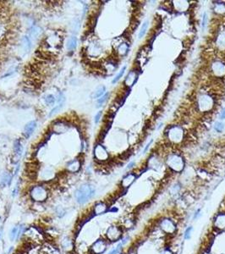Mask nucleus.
Wrapping results in <instances>:
<instances>
[{"instance_id": "obj_10", "label": "nucleus", "mask_w": 225, "mask_h": 254, "mask_svg": "<svg viewBox=\"0 0 225 254\" xmlns=\"http://www.w3.org/2000/svg\"><path fill=\"white\" fill-rule=\"evenodd\" d=\"M212 69L215 75L218 77H223L225 76V65L222 62H214L212 65Z\"/></svg>"}, {"instance_id": "obj_30", "label": "nucleus", "mask_w": 225, "mask_h": 254, "mask_svg": "<svg viewBox=\"0 0 225 254\" xmlns=\"http://www.w3.org/2000/svg\"><path fill=\"white\" fill-rule=\"evenodd\" d=\"M214 129L217 132H222L224 129V124L223 122H220V121H217L214 124Z\"/></svg>"}, {"instance_id": "obj_4", "label": "nucleus", "mask_w": 225, "mask_h": 254, "mask_svg": "<svg viewBox=\"0 0 225 254\" xmlns=\"http://www.w3.org/2000/svg\"><path fill=\"white\" fill-rule=\"evenodd\" d=\"M184 137V131L180 126L175 125L172 126L168 131V138L172 142L174 143H179L183 140Z\"/></svg>"}, {"instance_id": "obj_3", "label": "nucleus", "mask_w": 225, "mask_h": 254, "mask_svg": "<svg viewBox=\"0 0 225 254\" xmlns=\"http://www.w3.org/2000/svg\"><path fill=\"white\" fill-rule=\"evenodd\" d=\"M167 164L171 170L175 172H180L185 166L184 159L178 154H171L168 157Z\"/></svg>"}, {"instance_id": "obj_5", "label": "nucleus", "mask_w": 225, "mask_h": 254, "mask_svg": "<svg viewBox=\"0 0 225 254\" xmlns=\"http://www.w3.org/2000/svg\"><path fill=\"white\" fill-rule=\"evenodd\" d=\"M122 229L117 225H111L106 231V237L109 241H118L122 237Z\"/></svg>"}, {"instance_id": "obj_39", "label": "nucleus", "mask_w": 225, "mask_h": 254, "mask_svg": "<svg viewBox=\"0 0 225 254\" xmlns=\"http://www.w3.org/2000/svg\"><path fill=\"white\" fill-rule=\"evenodd\" d=\"M161 254H173V252H172L170 250H168V249H166V250L163 251V252H162V253H161Z\"/></svg>"}, {"instance_id": "obj_22", "label": "nucleus", "mask_w": 225, "mask_h": 254, "mask_svg": "<svg viewBox=\"0 0 225 254\" xmlns=\"http://www.w3.org/2000/svg\"><path fill=\"white\" fill-rule=\"evenodd\" d=\"M21 43L22 48H23L24 52H26V53L29 52L30 48H31V41H30L29 37L26 36H23V38H22L21 40Z\"/></svg>"}, {"instance_id": "obj_9", "label": "nucleus", "mask_w": 225, "mask_h": 254, "mask_svg": "<svg viewBox=\"0 0 225 254\" xmlns=\"http://www.w3.org/2000/svg\"><path fill=\"white\" fill-rule=\"evenodd\" d=\"M107 249V242L105 240L98 239L91 245V252L92 254H102Z\"/></svg>"}, {"instance_id": "obj_8", "label": "nucleus", "mask_w": 225, "mask_h": 254, "mask_svg": "<svg viewBox=\"0 0 225 254\" xmlns=\"http://www.w3.org/2000/svg\"><path fill=\"white\" fill-rule=\"evenodd\" d=\"M94 157L98 161L103 162V161L109 159V155L103 146H102L101 144H98L94 148Z\"/></svg>"}, {"instance_id": "obj_13", "label": "nucleus", "mask_w": 225, "mask_h": 254, "mask_svg": "<svg viewBox=\"0 0 225 254\" xmlns=\"http://www.w3.org/2000/svg\"><path fill=\"white\" fill-rule=\"evenodd\" d=\"M213 226L218 230L225 229V214H219L217 215L213 222Z\"/></svg>"}, {"instance_id": "obj_32", "label": "nucleus", "mask_w": 225, "mask_h": 254, "mask_svg": "<svg viewBox=\"0 0 225 254\" xmlns=\"http://www.w3.org/2000/svg\"><path fill=\"white\" fill-rule=\"evenodd\" d=\"M41 33V29L38 28V27H34L32 30H31V36L33 38H37V36H39Z\"/></svg>"}, {"instance_id": "obj_7", "label": "nucleus", "mask_w": 225, "mask_h": 254, "mask_svg": "<svg viewBox=\"0 0 225 254\" xmlns=\"http://www.w3.org/2000/svg\"><path fill=\"white\" fill-rule=\"evenodd\" d=\"M160 229L168 235H172L176 231V225L169 219H164L160 222Z\"/></svg>"}, {"instance_id": "obj_18", "label": "nucleus", "mask_w": 225, "mask_h": 254, "mask_svg": "<svg viewBox=\"0 0 225 254\" xmlns=\"http://www.w3.org/2000/svg\"><path fill=\"white\" fill-rule=\"evenodd\" d=\"M14 152H15V155L17 157V159H19L20 157L21 156L22 152H23V147L21 145V142L20 140H16L15 141L14 143Z\"/></svg>"}, {"instance_id": "obj_11", "label": "nucleus", "mask_w": 225, "mask_h": 254, "mask_svg": "<svg viewBox=\"0 0 225 254\" xmlns=\"http://www.w3.org/2000/svg\"><path fill=\"white\" fill-rule=\"evenodd\" d=\"M81 167V163H80V160L78 159L70 161L67 163L66 165V170L67 171H69L70 173H76L80 170Z\"/></svg>"}, {"instance_id": "obj_37", "label": "nucleus", "mask_w": 225, "mask_h": 254, "mask_svg": "<svg viewBox=\"0 0 225 254\" xmlns=\"http://www.w3.org/2000/svg\"><path fill=\"white\" fill-rule=\"evenodd\" d=\"M152 143H153V140H151V142H149L148 143L146 144V148H144V150H143V153H146V151L148 150L149 147H150V145H151Z\"/></svg>"}, {"instance_id": "obj_2", "label": "nucleus", "mask_w": 225, "mask_h": 254, "mask_svg": "<svg viewBox=\"0 0 225 254\" xmlns=\"http://www.w3.org/2000/svg\"><path fill=\"white\" fill-rule=\"evenodd\" d=\"M30 196L36 203H43L48 197L47 189L43 185H36L31 190Z\"/></svg>"}, {"instance_id": "obj_26", "label": "nucleus", "mask_w": 225, "mask_h": 254, "mask_svg": "<svg viewBox=\"0 0 225 254\" xmlns=\"http://www.w3.org/2000/svg\"><path fill=\"white\" fill-rule=\"evenodd\" d=\"M106 92V87L104 86H101L97 88V90L94 92V93L92 95V98H101L102 96L105 94Z\"/></svg>"}, {"instance_id": "obj_36", "label": "nucleus", "mask_w": 225, "mask_h": 254, "mask_svg": "<svg viewBox=\"0 0 225 254\" xmlns=\"http://www.w3.org/2000/svg\"><path fill=\"white\" fill-rule=\"evenodd\" d=\"M101 116H102V111H99V112L96 114V116H95V123L98 124V122H99V120L101 119Z\"/></svg>"}, {"instance_id": "obj_1", "label": "nucleus", "mask_w": 225, "mask_h": 254, "mask_svg": "<svg viewBox=\"0 0 225 254\" xmlns=\"http://www.w3.org/2000/svg\"><path fill=\"white\" fill-rule=\"evenodd\" d=\"M95 188L91 184H83L77 189L75 192V198L78 204L83 205L94 196Z\"/></svg>"}, {"instance_id": "obj_34", "label": "nucleus", "mask_w": 225, "mask_h": 254, "mask_svg": "<svg viewBox=\"0 0 225 254\" xmlns=\"http://www.w3.org/2000/svg\"><path fill=\"white\" fill-rule=\"evenodd\" d=\"M215 11L218 13V14H222V13H224L225 12V5L223 4H218L216 8H215Z\"/></svg>"}, {"instance_id": "obj_15", "label": "nucleus", "mask_w": 225, "mask_h": 254, "mask_svg": "<svg viewBox=\"0 0 225 254\" xmlns=\"http://www.w3.org/2000/svg\"><path fill=\"white\" fill-rule=\"evenodd\" d=\"M137 77H138L137 72L135 70H131V72L128 74L126 78H125V80H124L125 86L128 87H132L135 83V81L137 80Z\"/></svg>"}, {"instance_id": "obj_19", "label": "nucleus", "mask_w": 225, "mask_h": 254, "mask_svg": "<svg viewBox=\"0 0 225 254\" xmlns=\"http://www.w3.org/2000/svg\"><path fill=\"white\" fill-rule=\"evenodd\" d=\"M77 47V38L76 36H70L66 44V48L69 51H72L76 49Z\"/></svg>"}, {"instance_id": "obj_24", "label": "nucleus", "mask_w": 225, "mask_h": 254, "mask_svg": "<svg viewBox=\"0 0 225 254\" xmlns=\"http://www.w3.org/2000/svg\"><path fill=\"white\" fill-rule=\"evenodd\" d=\"M19 227H20V225H15V226L11 228L10 231H9V237L10 241H15L16 238H17Z\"/></svg>"}, {"instance_id": "obj_33", "label": "nucleus", "mask_w": 225, "mask_h": 254, "mask_svg": "<svg viewBox=\"0 0 225 254\" xmlns=\"http://www.w3.org/2000/svg\"><path fill=\"white\" fill-rule=\"evenodd\" d=\"M193 228L190 226V227H188V228L185 230V235H184V238L185 240H189L190 237H191V233H192Z\"/></svg>"}, {"instance_id": "obj_35", "label": "nucleus", "mask_w": 225, "mask_h": 254, "mask_svg": "<svg viewBox=\"0 0 225 254\" xmlns=\"http://www.w3.org/2000/svg\"><path fill=\"white\" fill-rule=\"evenodd\" d=\"M207 13H204L203 14V18H202V23H201V26H202V29H204L206 26H207Z\"/></svg>"}, {"instance_id": "obj_25", "label": "nucleus", "mask_w": 225, "mask_h": 254, "mask_svg": "<svg viewBox=\"0 0 225 254\" xmlns=\"http://www.w3.org/2000/svg\"><path fill=\"white\" fill-rule=\"evenodd\" d=\"M128 240H129V237H126V238L122 242H120V243L119 244V245H118V246H117L114 249H112V250L111 251L109 254H120L121 250H122V248H123V247L128 241Z\"/></svg>"}, {"instance_id": "obj_38", "label": "nucleus", "mask_w": 225, "mask_h": 254, "mask_svg": "<svg viewBox=\"0 0 225 254\" xmlns=\"http://www.w3.org/2000/svg\"><path fill=\"white\" fill-rule=\"evenodd\" d=\"M220 119L221 120H225V108L223 109L221 112V114H220Z\"/></svg>"}, {"instance_id": "obj_21", "label": "nucleus", "mask_w": 225, "mask_h": 254, "mask_svg": "<svg viewBox=\"0 0 225 254\" xmlns=\"http://www.w3.org/2000/svg\"><path fill=\"white\" fill-rule=\"evenodd\" d=\"M129 51V45L126 43H122L118 46L117 48V53L121 56H124Z\"/></svg>"}, {"instance_id": "obj_40", "label": "nucleus", "mask_w": 225, "mask_h": 254, "mask_svg": "<svg viewBox=\"0 0 225 254\" xmlns=\"http://www.w3.org/2000/svg\"><path fill=\"white\" fill-rule=\"evenodd\" d=\"M135 165V162H131V163L128 164L127 166V170H130V169H131V168L133 167Z\"/></svg>"}, {"instance_id": "obj_31", "label": "nucleus", "mask_w": 225, "mask_h": 254, "mask_svg": "<svg viewBox=\"0 0 225 254\" xmlns=\"http://www.w3.org/2000/svg\"><path fill=\"white\" fill-rule=\"evenodd\" d=\"M109 93L108 92V93H105V94L103 95V96H102L101 98H99L98 99V107H100V106H102L104 103H105L106 101H107V99H108V98H109Z\"/></svg>"}, {"instance_id": "obj_23", "label": "nucleus", "mask_w": 225, "mask_h": 254, "mask_svg": "<svg viewBox=\"0 0 225 254\" xmlns=\"http://www.w3.org/2000/svg\"><path fill=\"white\" fill-rule=\"evenodd\" d=\"M217 44L220 49H225V32H221L217 38Z\"/></svg>"}, {"instance_id": "obj_20", "label": "nucleus", "mask_w": 225, "mask_h": 254, "mask_svg": "<svg viewBox=\"0 0 225 254\" xmlns=\"http://www.w3.org/2000/svg\"><path fill=\"white\" fill-rule=\"evenodd\" d=\"M11 179H12V177H11L10 174H8V173H4V174L1 176V178H0V185H1L2 187H4V186H6V185H9L10 184Z\"/></svg>"}, {"instance_id": "obj_27", "label": "nucleus", "mask_w": 225, "mask_h": 254, "mask_svg": "<svg viewBox=\"0 0 225 254\" xmlns=\"http://www.w3.org/2000/svg\"><path fill=\"white\" fill-rule=\"evenodd\" d=\"M44 101H45V103H46V104H47V105H53L55 103V102H56V98H55V97L53 96V95L52 94H48L47 95L45 98H44Z\"/></svg>"}, {"instance_id": "obj_28", "label": "nucleus", "mask_w": 225, "mask_h": 254, "mask_svg": "<svg viewBox=\"0 0 225 254\" xmlns=\"http://www.w3.org/2000/svg\"><path fill=\"white\" fill-rule=\"evenodd\" d=\"M147 27H148V21H145L143 23V25H142V28L140 30V32H139V38H142L143 36H145L146 32L147 31Z\"/></svg>"}, {"instance_id": "obj_29", "label": "nucleus", "mask_w": 225, "mask_h": 254, "mask_svg": "<svg viewBox=\"0 0 225 254\" xmlns=\"http://www.w3.org/2000/svg\"><path fill=\"white\" fill-rule=\"evenodd\" d=\"M125 69H126V66H124L122 69H120V72L118 73V75H117L116 76H115V78L113 79V80H112V84H115L117 82V81H119L120 80V79L123 76V75L124 74V72H125Z\"/></svg>"}, {"instance_id": "obj_14", "label": "nucleus", "mask_w": 225, "mask_h": 254, "mask_svg": "<svg viewBox=\"0 0 225 254\" xmlns=\"http://www.w3.org/2000/svg\"><path fill=\"white\" fill-rule=\"evenodd\" d=\"M36 128V121H30L29 123H27L26 125V126L24 128V131H23V134H24V136L27 139L29 138L32 133L35 131Z\"/></svg>"}, {"instance_id": "obj_17", "label": "nucleus", "mask_w": 225, "mask_h": 254, "mask_svg": "<svg viewBox=\"0 0 225 254\" xmlns=\"http://www.w3.org/2000/svg\"><path fill=\"white\" fill-rule=\"evenodd\" d=\"M67 130H68V125L63 121H58L53 125V131L57 133H63V132H65Z\"/></svg>"}, {"instance_id": "obj_16", "label": "nucleus", "mask_w": 225, "mask_h": 254, "mask_svg": "<svg viewBox=\"0 0 225 254\" xmlns=\"http://www.w3.org/2000/svg\"><path fill=\"white\" fill-rule=\"evenodd\" d=\"M135 178H136V176L135 174H131V173L128 174L127 175H125L123 178V180L121 181V186L123 188H128L135 181Z\"/></svg>"}, {"instance_id": "obj_6", "label": "nucleus", "mask_w": 225, "mask_h": 254, "mask_svg": "<svg viewBox=\"0 0 225 254\" xmlns=\"http://www.w3.org/2000/svg\"><path fill=\"white\" fill-rule=\"evenodd\" d=\"M213 105V100L208 95H201L198 99V106L199 109L202 112H206L210 110Z\"/></svg>"}, {"instance_id": "obj_12", "label": "nucleus", "mask_w": 225, "mask_h": 254, "mask_svg": "<svg viewBox=\"0 0 225 254\" xmlns=\"http://www.w3.org/2000/svg\"><path fill=\"white\" fill-rule=\"evenodd\" d=\"M108 205L107 203L104 202H99V203H96L93 207V211H92V214L94 215H101V214H105L106 212L108 211Z\"/></svg>"}, {"instance_id": "obj_41", "label": "nucleus", "mask_w": 225, "mask_h": 254, "mask_svg": "<svg viewBox=\"0 0 225 254\" xmlns=\"http://www.w3.org/2000/svg\"><path fill=\"white\" fill-rule=\"evenodd\" d=\"M3 228H0V240H1V238H2V236H3Z\"/></svg>"}]
</instances>
